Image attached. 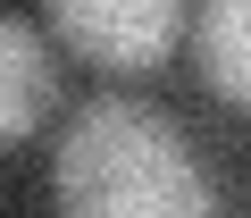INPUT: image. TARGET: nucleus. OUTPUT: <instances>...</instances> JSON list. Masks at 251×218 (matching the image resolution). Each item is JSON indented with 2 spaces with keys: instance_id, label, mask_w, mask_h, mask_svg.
Instances as JSON below:
<instances>
[{
  "instance_id": "2",
  "label": "nucleus",
  "mask_w": 251,
  "mask_h": 218,
  "mask_svg": "<svg viewBox=\"0 0 251 218\" xmlns=\"http://www.w3.org/2000/svg\"><path fill=\"white\" fill-rule=\"evenodd\" d=\"M50 34L100 76H151L184 34V0H42Z\"/></svg>"
},
{
  "instance_id": "4",
  "label": "nucleus",
  "mask_w": 251,
  "mask_h": 218,
  "mask_svg": "<svg viewBox=\"0 0 251 218\" xmlns=\"http://www.w3.org/2000/svg\"><path fill=\"white\" fill-rule=\"evenodd\" d=\"M193 76L226 109H251V0H201L193 9Z\"/></svg>"
},
{
  "instance_id": "1",
  "label": "nucleus",
  "mask_w": 251,
  "mask_h": 218,
  "mask_svg": "<svg viewBox=\"0 0 251 218\" xmlns=\"http://www.w3.org/2000/svg\"><path fill=\"white\" fill-rule=\"evenodd\" d=\"M50 210L59 218H218V193L193 160V143L143 101H84L59 160H50Z\"/></svg>"
},
{
  "instance_id": "3",
  "label": "nucleus",
  "mask_w": 251,
  "mask_h": 218,
  "mask_svg": "<svg viewBox=\"0 0 251 218\" xmlns=\"http://www.w3.org/2000/svg\"><path fill=\"white\" fill-rule=\"evenodd\" d=\"M59 109V59L25 17H0V151L25 143Z\"/></svg>"
}]
</instances>
